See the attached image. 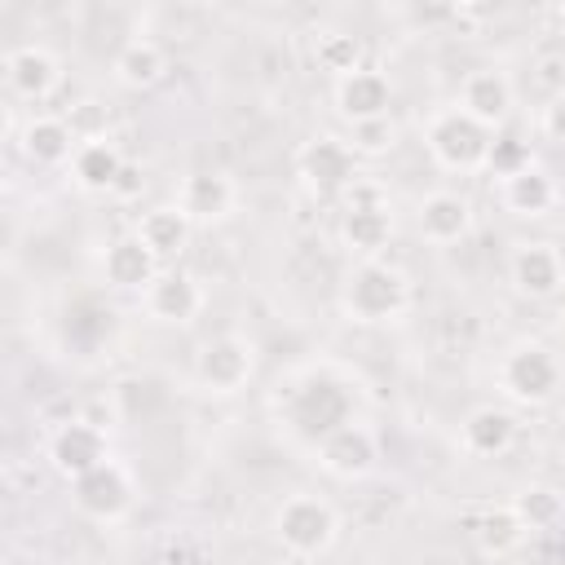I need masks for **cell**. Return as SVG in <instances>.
<instances>
[{
	"instance_id": "23",
	"label": "cell",
	"mask_w": 565,
	"mask_h": 565,
	"mask_svg": "<svg viewBox=\"0 0 565 565\" xmlns=\"http://www.w3.org/2000/svg\"><path fill=\"white\" fill-rule=\"evenodd\" d=\"M124 154L115 150V141H84L79 150H75V159H71V177H75V185L79 190H88V194H110L115 190V181H119V172H124Z\"/></svg>"
},
{
	"instance_id": "26",
	"label": "cell",
	"mask_w": 565,
	"mask_h": 565,
	"mask_svg": "<svg viewBox=\"0 0 565 565\" xmlns=\"http://www.w3.org/2000/svg\"><path fill=\"white\" fill-rule=\"evenodd\" d=\"M313 62H318V71H327L335 79L353 75V71H362V40L349 35V31L327 26V31L313 35Z\"/></svg>"
},
{
	"instance_id": "17",
	"label": "cell",
	"mask_w": 565,
	"mask_h": 565,
	"mask_svg": "<svg viewBox=\"0 0 565 565\" xmlns=\"http://www.w3.org/2000/svg\"><path fill=\"white\" fill-rule=\"evenodd\" d=\"M459 441L477 459H499L516 446V415L508 406H477L459 424Z\"/></svg>"
},
{
	"instance_id": "10",
	"label": "cell",
	"mask_w": 565,
	"mask_h": 565,
	"mask_svg": "<svg viewBox=\"0 0 565 565\" xmlns=\"http://www.w3.org/2000/svg\"><path fill=\"white\" fill-rule=\"evenodd\" d=\"M508 278L521 296L547 300L565 287V260L552 243H516L512 256H508Z\"/></svg>"
},
{
	"instance_id": "4",
	"label": "cell",
	"mask_w": 565,
	"mask_h": 565,
	"mask_svg": "<svg viewBox=\"0 0 565 565\" xmlns=\"http://www.w3.org/2000/svg\"><path fill=\"white\" fill-rule=\"evenodd\" d=\"M499 388L516 406H543L561 388V358H552L543 344H516L499 362Z\"/></svg>"
},
{
	"instance_id": "11",
	"label": "cell",
	"mask_w": 565,
	"mask_h": 565,
	"mask_svg": "<svg viewBox=\"0 0 565 565\" xmlns=\"http://www.w3.org/2000/svg\"><path fill=\"white\" fill-rule=\"evenodd\" d=\"M331 102H335L340 119H349V124L384 119V115H388V102H393V84H388V75H384V71L362 66V71H353V75H340V79H335Z\"/></svg>"
},
{
	"instance_id": "22",
	"label": "cell",
	"mask_w": 565,
	"mask_h": 565,
	"mask_svg": "<svg viewBox=\"0 0 565 565\" xmlns=\"http://www.w3.org/2000/svg\"><path fill=\"white\" fill-rule=\"evenodd\" d=\"M499 199H503V207L512 212V216H547L552 207H556V181L543 172V168H521V172H512V177H503L499 181Z\"/></svg>"
},
{
	"instance_id": "18",
	"label": "cell",
	"mask_w": 565,
	"mask_h": 565,
	"mask_svg": "<svg viewBox=\"0 0 565 565\" xmlns=\"http://www.w3.org/2000/svg\"><path fill=\"white\" fill-rule=\"evenodd\" d=\"M102 274H106V282L119 287V291H146L163 269H159V256H154L137 234H124V238H115V243L106 247Z\"/></svg>"
},
{
	"instance_id": "34",
	"label": "cell",
	"mask_w": 565,
	"mask_h": 565,
	"mask_svg": "<svg viewBox=\"0 0 565 565\" xmlns=\"http://www.w3.org/2000/svg\"><path fill=\"white\" fill-rule=\"evenodd\" d=\"M66 565H106V561H102V556H71Z\"/></svg>"
},
{
	"instance_id": "19",
	"label": "cell",
	"mask_w": 565,
	"mask_h": 565,
	"mask_svg": "<svg viewBox=\"0 0 565 565\" xmlns=\"http://www.w3.org/2000/svg\"><path fill=\"white\" fill-rule=\"evenodd\" d=\"M18 150H22L26 163H35V168H57V163H71V159H75L79 137L71 132L66 119H57V115H35V119L22 124Z\"/></svg>"
},
{
	"instance_id": "3",
	"label": "cell",
	"mask_w": 565,
	"mask_h": 565,
	"mask_svg": "<svg viewBox=\"0 0 565 565\" xmlns=\"http://www.w3.org/2000/svg\"><path fill=\"white\" fill-rule=\"evenodd\" d=\"M274 534H278V543H282L291 556L313 561V556H322V552L335 543L340 516H335V508H331L327 499H318V494H291V499L278 508V516H274Z\"/></svg>"
},
{
	"instance_id": "29",
	"label": "cell",
	"mask_w": 565,
	"mask_h": 565,
	"mask_svg": "<svg viewBox=\"0 0 565 565\" xmlns=\"http://www.w3.org/2000/svg\"><path fill=\"white\" fill-rule=\"evenodd\" d=\"M486 168H490L494 177H512V172L530 168V150H525V141H516V137H499V141H490V159H486Z\"/></svg>"
},
{
	"instance_id": "2",
	"label": "cell",
	"mask_w": 565,
	"mask_h": 565,
	"mask_svg": "<svg viewBox=\"0 0 565 565\" xmlns=\"http://www.w3.org/2000/svg\"><path fill=\"white\" fill-rule=\"evenodd\" d=\"M490 141H494L490 128H481L477 119H468L459 106L437 110L428 119V128H424V146H428V154L446 172H477V168H486Z\"/></svg>"
},
{
	"instance_id": "32",
	"label": "cell",
	"mask_w": 565,
	"mask_h": 565,
	"mask_svg": "<svg viewBox=\"0 0 565 565\" xmlns=\"http://www.w3.org/2000/svg\"><path fill=\"white\" fill-rule=\"evenodd\" d=\"M539 124H543V132H547L552 141H565V88L547 97V106H543Z\"/></svg>"
},
{
	"instance_id": "20",
	"label": "cell",
	"mask_w": 565,
	"mask_h": 565,
	"mask_svg": "<svg viewBox=\"0 0 565 565\" xmlns=\"http://www.w3.org/2000/svg\"><path fill=\"white\" fill-rule=\"evenodd\" d=\"M525 539H530V530H525V521L516 516L512 503L486 508V512L477 516V525H472V543H477V552H481L486 561H508V556H516V552L525 547Z\"/></svg>"
},
{
	"instance_id": "7",
	"label": "cell",
	"mask_w": 565,
	"mask_h": 565,
	"mask_svg": "<svg viewBox=\"0 0 565 565\" xmlns=\"http://www.w3.org/2000/svg\"><path fill=\"white\" fill-rule=\"evenodd\" d=\"M110 459V441H106V428L93 424V419H66L53 437H49V463L66 477V481H79L84 472L102 468Z\"/></svg>"
},
{
	"instance_id": "31",
	"label": "cell",
	"mask_w": 565,
	"mask_h": 565,
	"mask_svg": "<svg viewBox=\"0 0 565 565\" xmlns=\"http://www.w3.org/2000/svg\"><path fill=\"white\" fill-rule=\"evenodd\" d=\"M66 124H71V132L79 137V146H84V141H102V137H106V119H102V106H97V102H84Z\"/></svg>"
},
{
	"instance_id": "14",
	"label": "cell",
	"mask_w": 565,
	"mask_h": 565,
	"mask_svg": "<svg viewBox=\"0 0 565 565\" xmlns=\"http://www.w3.org/2000/svg\"><path fill=\"white\" fill-rule=\"evenodd\" d=\"M234 203H238V185L225 172H194L177 190V207L190 216V225H216L234 212Z\"/></svg>"
},
{
	"instance_id": "25",
	"label": "cell",
	"mask_w": 565,
	"mask_h": 565,
	"mask_svg": "<svg viewBox=\"0 0 565 565\" xmlns=\"http://www.w3.org/2000/svg\"><path fill=\"white\" fill-rule=\"evenodd\" d=\"M110 71H115V79H119L124 88H150V84L163 79L168 62H163V49H159L154 40H128V44L115 53Z\"/></svg>"
},
{
	"instance_id": "21",
	"label": "cell",
	"mask_w": 565,
	"mask_h": 565,
	"mask_svg": "<svg viewBox=\"0 0 565 565\" xmlns=\"http://www.w3.org/2000/svg\"><path fill=\"white\" fill-rule=\"evenodd\" d=\"M393 238V212L388 207H353L340 212V243L358 260H380V252Z\"/></svg>"
},
{
	"instance_id": "13",
	"label": "cell",
	"mask_w": 565,
	"mask_h": 565,
	"mask_svg": "<svg viewBox=\"0 0 565 565\" xmlns=\"http://www.w3.org/2000/svg\"><path fill=\"white\" fill-rule=\"evenodd\" d=\"M459 110L494 132L512 115V79L503 71H494V66L468 71L463 84H459Z\"/></svg>"
},
{
	"instance_id": "36",
	"label": "cell",
	"mask_w": 565,
	"mask_h": 565,
	"mask_svg": "<svg viewBox=\"0 0 565 565\" xmlns=\"http://www.w3.org/2000/svg\"><path fill=\"white\" fill-rule=\"evenodd\" d=\"M561 380H565V358H561Z\"/></svg>"
},
{
	"instance_id": "5",
	"label": "cell",
	"mask_w": 565,
	"mask_h": 565,
	"mask_svg": "<svg viewBox=\"0 0 565 565\" xmlns=\"http://www.w3.org/2000/svg\"><path fill=\"white\" fill-rule=\"evenodd\" d=\"M296 177L313 194H344L358 181V154L349 150L344 137L318 132L296 150Z\"/></svg>"
},
{
	"instance_id": "6",
	"label": "cell",
	"mask_w": 565,
	"mask_h": 565,
	"mask_svg": "<svg viewBox=\"0 0 565 565\" xmlns=\"http://www.w3.org/2000/svg\"><path fill=\"white\" fill-rule=\"evenodd\" d=\"M252 371H256V344H252L247 335H234V331L212 335V340L199 349V358H194V380H199V388H207V393H216V397L238 393V388L252 380Z\"/></svg>"
},
{
	"instance_id": "9",
	"label": "cell",
	"mask_w": 565,
	"mask_h": 565,
	"mask_svg": "<svg viewBox=\"0 0 565 565\" xmlns=\"http://www.w3.org/2000/svg\"><path fill=\"white\" fill-rule=\"evenodd\" d=\"M318 463L331 477H340V481H362L380 463V441H375V433L366 424H353L349 419V424H340L335 433H327L318 441Z\"/></svg>"
},
{
	"instance_id": "15",
	"label": "cell",
	"mask_w": 565,
	"mask_h": 565,
	"mask_svg": "<svg viewBox=\"0 0 565 565\" xmlns=\"http://www.w3.org/2000/svg\"><path fill=\"white\" fill-rule=\"evenodd\" d=\"M415 225H419V234L428 243L450 247V243L468 238V230H472V203L463 194H455V190H433V194L419 199Z\"/></svg>"
},
{
	"instance_id": "28",
	"label": "cell",
	"mask_w": 565,
	"mask_h": 565,
	"mask_svg": "<svg viewBox=\"0 0 565 565\" xmlns=\"http://www.w3.org/2000/svg\"><path fill=\"white\" fill-rule=\"evenodd\" d=\"M397 146V124L384 115V119H366V124H349V150L358 159H380Z\"/></svg>"
},
{
	"instance_id": "12",
	"label": "cell",
	"mask_w": 565,
	"mask_h": 565,
	"mask_svg": "<svg viewBox=\"0 0 565 565\" xmlns=\"http://www.w3.org/2000/svg\"><path fill=\"white\" fill-rule=\"evenodd\" d=\"M141 305H146V313H150L154 322H163V327H185V322H194L199 309H203V287H199L190 274H181V269H163V274L141 291Z\"/></svg>"
},
{
	"instance_id": "1",
	"label": "cell",
	"mask_w": 565,
	"mask_h": 565,
	"mask_svg": "<svg viewBox=\"0 0 565 565\" xmlns=\"http://www.w3.org/2000/svg\"><path fill=\"white\" fill-rule=\"evenodd\" d=\"M340 309L349 322H393L411 309V278L388 260H358L344 278Z\"/></svg>"
},
{
	"instance_id": "30",
	"label": "cell",
	"mask_w": 565,
	"mask_h": 565,
	"mask_svg": "<svg viewBox=\"0 0 565 565\" xmlns=\"http://www.w3.org/2000/svg\"><path fill=\"white\" fill-rule=\"evenodd\" d=\"M353 207H388V185L375 181V177H358L340 194V212H353Z\"/></svg>"
},
{
	"instance_id": "35",
	"label": "cell",
	"mask_w": 565,
	"mask_h": 565,
	"mask_svg": "<svg viewBox=\"0 0 565 565\" xmlns=\"http://www.w3.org/2000/svg\"><path fill=\"white\" fill-rule=\"evenodd\" d=\"M556 18H561V26H565V4H561V9H556Z\"/></svg>"
},
{
	"instance_id": "33",
	"label": "cell",
	"mask_w": 565,
	"mask_h": 565,
	"mask_svg": "<svg viewBox=\"0 0 565 565\" xmlns=\"http://www.w3.org/2000/svg\"><path fill=\"white\" fill-rule=\"evenodd\" d=\"M141 185H146V172L137 168V163H124V172H119V181H115V199H137L141 194Z\"/></svg>"
},
{
	"instance_id": "27",
	"label": "cell",
	"mask_w": 565,
	"mask_h": 565,
	"mask_svg": "<svg viewBox=\"0 0 565 565\" xmlns=\"http://www.w3.org/2000/svg\"><path fill=\"white\" fill-rule=\"evenodd\" d=\"M512 508H516V516L525 521L530 534H534V530H552V525L565 516V503H561V494H556L552 486H525V490L512 499Z\"/></svg>"
},
{
	"instance_id": "8",
	"label": "cell",
	"mask_w": 565,
	"mask_h": 565,
	"mask_svg": "<svg viewBox=\"0 0 565 565\" xmlns=\"http://www.w3.org/2000/svg\"><path fill=\"white\" fill-rule=\"evenodd\" d=\"M71 499H75V508L88 521H102V525L106 521H119L132 508V477L124 472V463L106 459L102 468H93L79 481H71Z\"/></svg>"
},
{
	"instance_id": "16",
	"label": "cell",
	"mask_w": 565,
	"mask_h": 565,
	"mask_svg": "<svg viewBox=\"0 0 565 565\" xmlns=\"http://www.w3.org/2000/svg\"><path fill=\"white\" fill-rule=\"evenodd\" d=\"M4 79H9V88H13L18 97L44 102V97L57 88L62 66H57V57H53L44 44H18V49L4 53Z\"/></svg>"
},
{
	"instance_id": "24",
	"label": "cell",
	"mask_w": 565,
	"mask_h": 565,
	"mask_svg": "<svg viewBox=\"0 0 565 565\" xmlns=\"http://www.w3.org/2000/svg\"><path fill=\"white\" fill-rule=\"evenodd\" d=\"M190 216L177 207V203H163V207H150V212H141V221H137V238L159 256V260H168V256H181L185 252V243H190Z\"/></svg>"
}]
</instances>
